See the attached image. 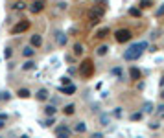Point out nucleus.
<instances>
[{"label":"nucleus","mask_w":164,"mask_h":138,"mask_svg":"<svg viewBox=\"0 0 164 138\" xmlns=\"http://www.w3.org/2000/svg\"><path fill=\"white\" fill-rule=\"evenodd\" d=\"M22 53H24V57H33L35 50H33V46H26V48L22 50Z\"/></svg>","instance_id":"13"},{"label":"nucleus","mask_w":164,"mask_h":138,"mask_svg":"<svg viewBox=\"0 0 164 138\" xmlns=\"http://www.w3.org/2000/svg\"><path fill=\"white\" fill-rule=\"evenodd\" d=\"M17 94H19V96H21V98H30V94H32V92H30V90H28V88H21V90H19V92H17Z\"/></svg>","instance_id":"22"},{"label":"nucleus","mask_w":164,"mask_h":138,"mask_svg":"<svg viewBox=\"0 0 164 138\" xmlns=\"http://www.w3.org/2000/svg\"><path fill=\"white\" fill-rule=\"evenodd\" d=\"M52 124H54V118L50 116V118H48V120H46V122H44V124H43V125H44V127H50Z\"/></svg>","instance_id":"32"},{"label":"nucleus","mask_w":164,"mask_h":138,"mask_svg":"<svg viewBox=\"0 0 164 138\" xmlns=\"http://www.w3.org/2000/svg\"><path fill=\"white\" fill-rule=\"evenodd\" d=\"M44 112H46L48 116H54L56 114V107H52V105H48V107H44Z\"/></svg>","instance_id":"23"},{"label":"nucleus","mask_w":164,"mask_h":138,"mask_svg":"<svg viewBox=\"0 0 164 138\" xmlns=\"http://www.w3.org/2000/svg\"><path fill=\"white\" fill-rule=\"evenodd\" d=\"M151 6H153L151 0H142V2H140V8H144V9H148V8H151Z\"/></svg>","instance_id":"25"},{"label":"nucleus","mask_w":164,"mask_h":138,"mask_svg":"<svg viewBox=\"0 0 164 138\" xmlns=\"http://www.w3.org/2000/svg\"><path fill=\"white\" fill-rule=\"evenodd\" d=\"M43 44V37L39 35V33H35V35H32V39H30V46L33 48H39Z\"/></svg>","instance_id":"8"},{"label":"nucleus","mask_w":164,"mask_h":138,"mask_svg":"<svg viewBox=\"0 0 164 138\" xmlns=\"http://www.w3.org/2000/svg\"><path fill=\"white\" fill-rule=\"evenodd\" d=\"M67 85H70V77H68V76H63V77H61V87H67Z\"/></svg>","instance_id":"27"},{"label":"nucleus","mask_w":164,"mask_h":138,"mask_svg":"<svg viewBox=\"0 0 164 138\" xmlns=\"http://www.w3.org/2000/svg\"><path fill=\"white\" fill-rule=\"evenodd\" d=\"M131 37H133V33H131V29H127V28H122V29H116V31H114L116 42H127V41H131Z\"/></svg>","instance_id":"3"},{"label":"nucleus","mask_w":164,"mask_h":138,"mask_svg":"<svg viewBox=\"0 0 164 138\" xmlns=\"http://www.w3.org/2000/svg\"><path fill=\"white\" fill-rule=\"evenodd\" d=\"M6 57H8V59L11 57V48H6Z\"/></svg>","instance_id":"36"},{"label":"nucleus","mask_w":164,"mask_h":138,"mask_svg":"<svg viewBox=\"0 0 164 138\" xmlns=\"http://www.w3.org/2000/svg\"><path fill=\"white\" fill-rule=\"evenodd\" d=\"M8 120V114H0V122H6Z\"/></svg>","instance_id":"38"},{"label":"nucleus","mask_w":164,"mask_h":138,"mask_svg":"<svg viewBox=\"0 0 164 138\" xmlns=\"http://www.w3.org/2000/svg\"><path fill=\"white\" fill-rule=\"evenodd\" d=\"M140 118H142V112H133V114H131V120H133V122L140 120Z\"/></svg>","instance_id":"29"},{"label":"nucleus","mask_w":164,"mask_h":138,"mask_svg":"<svg viewBox=\"0 0 164 138\" xmlns=\"http://www.w3.org/2000/svg\"><path fill=\"white\" fill-rule=\"evenodd\" d=\"M33 2H35V0H33Z\"/></svg>","instance_id":"41"},{"label":"nucleus","mask_w":164,"mask_h":138,"mask_svg":"<svg viewBox=\"0 0 164 138\" xmlns=\"http://www.w3.org/2000/svg\"><path fill=\"white\" fill-rule=\"evenodd\" d=\"M114 116H116V118L122 116V109H120V107H116V111H114Z\"/></svg>","instance_id":"33"},{"label":"nucleus","mask_w":164,"mask_h":138,"mask_svg":"<svg viewBox=\"0 0 164 138\" xmlns=\"http://www.w3.org/2000/svg\"><path fill=\"white\" fill-rule=\"evenodd\" d=\"M92 138H103V135H102V133H94Z\"/></svg>","instance_id":"37"},{"label":"nucleus","mask_w":164,"mask_h":138,"mask_svg":"<svg viewBox=\"0 0 164 138\" xmlns=\"http://www.w3.org/2000/svg\"><path fill=\"white\" fill-rule=\"evenodd\" d=\"M79 74H81L83 77H91L94 74V63L91 59H85V61L79 65Z\"/></svg>","instance_id":"2"},{"label":"nucleus","mask_w":164,"mask_h":138,"mask_svg":"<svg viewBox=\"0 0 164 138\" xmlns=\"http://www.w3.org/2000/svg\"><path fill=\"white\" fill-rule=\"evenodd\" d=\"M76 112V105H72V103H68L67 107H65V114H74Z\"/></svg>","instance_id":"17"},{"label":"nucleus","mask_w":164,"mask_h":138,"mask_svg":"<svg viewBox=\"0 0 164 138\" xmlns=\"http://www.w3.org/2000/svg\"><path fill=\"white\" fill-rule=\"evenodd\" d=\"M83 52H85V48H83V44H79V42H76L74 44V55H83Z\"/></svg>","instance_id":"12"},{"label":"nucleus","mask_w":164,"mask_h":138,"mask_svg":"<svg viewBox=\"0 0 164 138\" xmlns=\"http://www.w3.org/2000/svg\"><path fill=\"white\" fill-rule=\"evenodd\" d=\"M0 138H2V136H0Z\"/></svg>","instance_id":"42"},{"label":"nucleus","mask_w":164,"mask_h":138,"mask_svg":"<svg viewBox=\"0 0 164 138\" xmlns=\"http://www.w3.org/2000/svg\"><path fill=\"white\" fill-rule=\"evenodd\" d=\"M102 17H103V9L102 8H92L91 11H89V18H91L92 26H96V24L102 20Z\"/></svg>","instance_id":"4"},{"label":"nucleus","mask_w":164,"mask_h":138,"mask_svg":"<svg viewBox=\"0 0 164 138\" xmlns=\"http://www.w3.org/2000/svg\"><path fill=\"white\" fill-rule=\"evenodd\" d=\"M146 48H148V42H146V41L131 44V46L124 52V59H126V61H137V59H140V55L144 53Z\"/></svg>","instance_id":"1"},{"label":"nucleus","mask_w":164,"mask_h":138,"mask_svg":"<svg viewBox=\"0 0 164 138\" xmlns=\"http://www.w3.org/2000/svg\"><path fill=\"white\" fill-rule=\"evenodd\" d=\"M28 29H30V20H21V22H17L11 28V33L13 35H21V33L28 31Z\"/></svg>","instance_id":"5"},{"label":"nucleus","mask_w":164,"mask_h":138,"mask_svg":"<svg viewBox=\"0 0 164 138\" xmlns=\"http://www.w3.org/2000/svg\"><path fill=\"white\" fill-rule=\"evenodd\" d=\"M109 122H111V120H109V116H107V114H102V116H100V124H102L103 127H107V125H109Z\"/></svg>","instance_id":"21"},{"label":"nucleus","mask_w":164,"mask_h":138,"mask_svg":"<svg viewBox=\"0 0 164 138\" xmlns=\"http://www.w3.org/2000/svg\"><path fill=\"white\" fill-rule=\"evenodd\" d=\"M15 9H17V11H22V9L24 8H26V6H24V2H17V4H15V6H13Z\"/></svg>","instance_id":"30"},{"label":"nucleus","mask_w":164,"mask_h":138,"mask_svg":"<svg viewBox=\"0 0 164 138\" xmlns=\"http://www.w3.org/2000/svg\"><path fill=\"white\" fill-rule=\"evenodd\" d=\"M113 74H114V76H120V77H122V70H120V68H114Z\"/></svg>","instance_id":"35"},{"label":"nucleus","mask_w":164,"mask_h":138,"mask_svg":"<svg viewBox=\"0 0 164 138\" xmlns=\"http://www.w3.org/2000/svg\"><path fill=\"white\" fill-rule=\"evenodd\" d=\"M30 9H32L33 13H41L43 9H44V0H35V2L30 6Z\"/></svg>","instance_id":"7"},{"label":"nucleus","mask_w":164,"mask_h":138,"mask_svg":"<svg viewBox=\"0 0 164 138\" xmlns=\"http://www.w3.org/2000/svg\"><path fill=\"white\" fill-rule=\"evenodd\" d=\"M57 44L59 46H65V44H67V35H65V33H57Z\"/></svg>","instance_id":"14"},{"label":"nucleus","mask_w":164,"mask_h":138,"mask_svg":"<svg viewBox=\"0 0 164 138\" xmlns=\"http://www.w3.org/2000/svg\"><path fill=\"white\" fill-rule=\"evenodd\" d=\"M107 52H109V46H107V44H103V46H100V48L96 50V53H98V55H105Z\"/></svg>","instance_id":"20"},{"label":"nucleus","mask_w":164,"mask_h":138,"mask_svg":"<svg viewBox=\"0 0 164 138\" xmlns=\"http://www.w3.org/2000/svg\"><path fill=\"white\" fill-rule=\"evenodd\" d=\"M107 35H109V28H102L100 31L96 33V37H98V39H103V37H107Z\"/></svg>","instance_id":"18"},{"label":"nucleus","mask_w":164,"mask_h":138,"mask_svg":"<svg viewBox=\"0 0 164 138\" xmlns=\"http://www.w3.org/2000/svg\"><path fill=\"white\" fill-rule=\"evenodd\" d=\"M150 129H159V122H151V124H150Z\"/></svg>","instance_id":"34"},{"label":"nucleus","mask_w":164,"mask_h":138,"mask_svg":"<svg viewBox=\"0 0 164 138\" xmlns=\"http://www.w3.org/2000/svg\"><path fill=\"white\" fill-rule=\"evenodd\" d=\"M56 135H57V138H70V129L67 125H59Z\"/></svg>","instance_id":"6"},{"label":"nucleus","mask_w":164,"mask_h":138,"mask_svg":"<svg viewBox=\"0 0 164 138\" xmlns=\"http://www.w3.org/2000/svg\"><path fill=\"white\" fill-rule=\"evenodd\" d=\"M129 15H131V17H140V9H137V8H131V9H129Z\"/></svg>","instance_id":"24"},{"label":"nucleus","mask_w":164,"mask_h":138,"mask_svg":"<svg viewBox=\"0 0 164 138\" xmlns=\"http://www.w3.org/2000/svg\"><path fill=\"white\" fill-rule=\"evenodd\" d=\"M155 17H159V18L164 17V4H161V8H159L157 11H155Z\"/></svg>","instance_id":"26"},{"label":"nucleus","mask_w":164,"mask_h":138,"mask_svg":"<svg viewBox=\"0 0 164 138\" xmlns=\"http://www.w3.org/2000/svg\"><path fill=\"white\" fill-rule=\"evenodd\" d=\"M37 100L39 101H46L48 100V90H46V88H41V90L37 92Z\"/></svg>","instance_id":"11"},{"label":"nucleus","mask_w":164,"mask_h":138,"mask_svg":"<svg viewBox=\"0 0 164 138\" xmlns=\"http://www.w3.org/2000/svg\"><path fill=\"white\" fill-rule=\"evenodd\" d=\"M2 127H4V124H2V122H0V129H2Z\"/></svg>","instance_id":"40"},{"label":"nucleus","mask_w":164,"mask_h":138,"mask_svg":"<svg viewBox=\"0 0 164 138\" xmlns=\"http://www.w3.org/2000/svg\"><path fill=\"white\" fill-rule=\"evenodd\" d=\"M59 90H61L63 94H67V96H72L74 92H76V85H67V87H59Z\"/></svg>","instance_id":"10"},{"label":"nucleus","mask_w":164,"mask_h":138,"mask_svg":"<svg viewBox=\"0 0 164 138\" xmlns=\"http://www.w3.org/2000/svg\"><path fill=\"white\" fill-rule=\"evenodd\" d=\"M21 138H30V136H28V135H24V136H21Z\"/></svg>","instance_id":"39"},{"label":"nucleus","mask_w":164,"mask_h":138,"mask_svg":"<svg viewBox=\"0 0 164 138\" xmlns=\"http://www.w3.org/2000/svg\"><path fill=\"white\" fill-rule=\"evenodd\" d=\"M153 109H155V107H153V103H151V101H146V103H144V112L151 114V112H153Z\"/></svg>","instance_id":"16"},{"label":"nucleus","mask_w":164,"mask_h":138,"mask_svg":"<svg viewBox=\"0 0 164 138\" xmlns=\"http://www.w3.org/2000/svg\"><path fill=\"white\" fill-rule=\"evenodd\" d=\"M9 98H11V96H9V92H6V90L0 92V100H2V101H8Z\"/></svg>","instance_id":"28"},{"label":"nucleus","mask_w":164,"mask_h":138,"mask_svg":"<svg viewBox=\"0 0 164 138\" xmlns=\"http://www.w3.org/2000/svg\"><path fill=\"white\" fill-rule=\"evenodd\" d=\"M74 131H76V133H85V131H87V125L83 124V122H79V124H76Z\"/></svg>","instance_id":"15"},{"label":"nucleus","mask_w":164,"mask_h":138,"mask_svg":"<svg viewBox=\"0 0 164 138\" xmlns=\"http://www.w3.org/2000/svg\"><path fill=\"white\" fill-rule=\"evenodd\" d=\"M157 114H159V116H164V103H162V105H159V109H157Z\"/></svg>","instance_id":"31"},{"label":"nucleus","mask_w":164,"mask_h":138,"mask_svg":"<svg viewBox=\"0 0 164 138\" xmlns=\"http://www.w3.org/2000/svg\"><path fill=\"white\" fill-rule=\"evenodd\" d=\"M33 68H35V63L33 61H26L22 65V70H33Z\"/></svg>","instance_id":"19"},{"label":"nucleus","mask_w":164,"mask_h":138,"mask_svg":"<svg viewBox=\"0 0 164 138\" xmlns=\"http://www.w3.org/2000/svg\"><path fill=\"white\" fill-rule=\"evenodd\" d=\"M129 76H131L133 81H138V79L142 77V74H140V70H138L137 66H131V70H129Z\"/></svg>","instance_id":"9"}]
</instances>
